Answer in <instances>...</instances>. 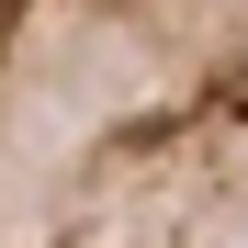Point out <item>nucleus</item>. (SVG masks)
Returning <instances> with one entry per match:
<instances>
[{"label":"nucleus","mask_w":248,"mask_h":248,"mask_svg":"<svg viewBox=\"0 0 248 248\" xmlns=\"http://www.w3.org/2000/svg\"><path fill=\"white\" fill-rule=\"evenodd\" d=\"M0 248H248V0H0Z\"/></svg>","instance_id":"nucleus-1"}]
</instances>
